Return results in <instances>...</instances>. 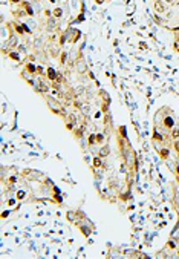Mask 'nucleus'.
<instances>
[{"label":"nucleus","instance_id":"obj_1","mask_svg":"<svg viewBox=\"0 0 179 259\" xmlns=\"http://www.w3.org/2000/svg\"><path fill=\"white\" fill-rule=\"evenodd\" d=\"M46 75H48V78H49V80H52V81L58 78V75H57V72H55V69H54V67H48Z\"/></svg>","mask_w":179,"mask_h":259},{"label":"nucleus","instance_id":"obj_2","mask_svg":"<svg viewBox=\"0 0 179 259\" xmlns=\"http://www.w3.org/2000/svg\"><path fill=\"white\" fill-rule=\"evenodd\" d=\"M77 70H78V74H84L86 72V63L81 58L77 60Z\"/></svg>","mask_w":179,"mask_h":259},{"label":"nucleus","instance_id":"obj_3","mask_svg":"<svg viewBox=\"0 0 179 259\" xmlns=\"http://www.w3.org/2000/svg\"><path fill=\"white\" fill-rule=\"evenodd\" d=\"M155 9L158 11V14L165 12V8H164V5H162V0H156V2H155Z\"/></svg>","mask_w":179,"mask_h":259},{"label":"nucleus","instance_id":"obj_4","mask_svg":"<svg viewBox=\"0 0 179 259\" xmlns=\"http://www.w3.org/2000/svg\"><path fill=\"white\" fill-rule=\"evenodd\" d=\"M164 126H165L167 129H171V127L174 126V121H173L171 116H165V118H164Z\"/></svg>","mask_w":179,"mask_h":259},{"label":"nucleus","instance_id":"obj_5","mask_svg":"<svg viewBox=\"0 0 179 259\" xmlns=\"http://www.w3.org/2000/svg\"><path fill=\"white\" fill-rule=\"evenodd\" d=\"M21 6H23V8L26 9V14H28V15H34V9H32L31 3H28V2H23V3H21Z\"/></svg>","mask_w":179,"mask_h":259},{"label":"nucleus","instance_id":"obj_6","mask_svg":"<svg viewBox=\"0 0 179 259\" xmlns=\"http://www.w3.org/2000/svg\"><path fill=\"white\" fill-rule=\"evenodd\" d=\"M52 12H54L52 15H54L55 18H58V17H61V15H63V9H61V8H55Z\"/></svg>","mask_w":179,"mask_h":259},{"label":"nucleus","instance_id":"obj_7","mask_svg":"<svg viewBox=\"0 0 179 259\" xmlns=\"http://www.w3.org/2000/svg\"><path fill=\"white\" fill-rule=\"evenodd\" d=\"M26 70H28V72H32V74H35V70H37V67H35V64L29 63V64H26Z\"/></svg>","mask_w":179,"mask_h":259},{"label":"nucleus","instance_id":"obj_8","mask_svg":"<svg viewBox=\"0 0 179 259\" xmlns=\"http://www.w3.org/2000/svg\"><path fill=\"white\" fill-rule=\"evenodd\" d=\"M101 164H103V161H101V156H97V158H94V166H95V167H101Z\"/></svg>","mask_w":179,"mask_h":259},{"label":"nucleus","instance_id":"obj_9","mask_svg":"<svg viewBox=\"0 0 179 259\" xmlns=\"http://www.w3.org/2000/svg\"><path fill=\"white\" fill-rule=\"evenodd\" d=\"M107 155H109V147L106 146V147H103V149L100 150V156L103 158V156H107Z\"/></svg>","mask_w":179,"mask_h":259},{"label":"nucleus","instance_id":"obj_10","mask_svg":"<svg viewBox=\"0 0 179 259\" xmlns=\"http://www.w3.org/2000/svg\"><path fill=\"white\" fill-rule=\"evenodd\" d=\"M66 58H68V54L63 52V54H61V58H60V63H61V64H64V63H66Z\"/></svg>","mask_w":179,"mask_h":259},{"label":"nucleus","instance_id":"obj_11","mask_svg":"<svg viewBox=\"0 0 179 259\" xmlns=\"http://www.w3.org/2000/svg\"><path fill=\"white\" fill-rule=\"evenodd\" d=\"M9 57L14 58V60H20V55H18L17 52H9Z\"/></svg>","mask_w":179,"mask_h":259},{"label":"nucleus","instance_id":"obj_12","mask_svg":"<svg viewBox=\"0 0 179 259\" xmlns=\"http://www.w3.org/2000/svg\"><path fill=\"white\" fill-rule=\"evenodd\" d=\"M25 195H26L25 192H18V193H17V199H23V198H25Z\"/></svg>","mask_w":179,"mask_h":259},{"label":"nucleus","instance_id":"obj_13","mask_svg":"<svg viewBox=\"0 0 179 259\" xmlns=\"http://www.w3.org/2000/svg\"><path fill=\"white\" fill-rule=\"evenodd\" d=\"M171 136H173L174 139H176V138H179V129H176V130H173V135H171Z\"/></svg>","mask_w":179,"mask_h":259},{"label":"nucleus","instance_id":"obj_14","mask_svg":"<svg viewBox=\"0 0 179 259\" xmlns=\"http://www.w3.org/2000/svg\"><path fill=\"white\" fill-rule=\"evenodd\" d=\"M164 2H165L167 5H174V3H176V0H164Z\"/></svg>","mask_w":179,"mask_h":259},{"label":"nucleus","instance_id":"obj_15","mask_svg":"<svg viewBox=\"0 0 179 259\" xmlns=\"http://www.w3.org/2000/svg\"><path fill=\"white\" fill-rule=\"evenodd\" d=\"M81 230H83V234H86V236H87V234H89V230H87V228H84V227H83Z\"/></svg>","mask_w":179,"mask_h":259},{"label":"nucleus","instance_id":"obj_16","mask_svg":"<svg viewBox=\"0 0 179 259\" xmlns=\"http://www.w3.org/2000/svg\"><path fill=\"white\" fill-rule=\"evenodd\" d=\"M167 245H168V247H170V248H174V247H176V245H174V242H171V241H170V242H168V244H167Z\"/></svg>","mask_w":179,"mask_h":259},{"label":"nucleus","instance_id":"obj_17","mask_svg":"<svg viewBox=\"0 0 179 259\" xmlns=\"http://www.w3.org/2000/svg\"><path fill=\"white\" fill-rule=\"evenodd\" d=\"M51 12H52V11H49V9H46V11H44V14H46V17H51Z\"/></svg>","mask_w":179,"mask_h":259},{"label":"nucleus","instance_id":"obj_18","mask_svg":"<svg viewBox=\"0 0 179 259\" xmlns=\"http://www.w3.org/2000/svg\"><path fill=\"white\" fill-rule=\"evenodd\" d=\"M11 2H12V3H20L21 0H11Z\"/></svg>","mask_w":179,"mask_h":259},{"label":"nucleus","instance_id":"obj_19","mask_svg":"<svg viewBox=\"0 0 179 259\" xmlns=\"http://www.w3.org/2000/svg\"><path fill=\"white\" fill-rule=\"evenodd\" d=\"M95 2H97V3H98V5H101V3H103V2H104V0H95Z\"/></svg>","mask_w":179,"mask_h":259}]
</instances>
